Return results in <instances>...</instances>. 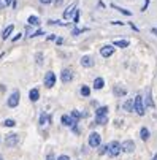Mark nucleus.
Returning <instances> with one entry per match:
<instances>
[{"mask_svg":"<svg viewBox=\"0 0 157 160\" xmlns=\"http://www.w3.org/2000/svg\"><path fill=\"white\" fill-rule=\"evenodd\" d=\"M111 7H113L114 10H117V11H121L122 14H125V16H132V11H128V10H125V8H121V7H116V5L113 3L111 5Z\"/></svg>","mask_w":157,"mask_h":160,"instance_id":"nucleus-23","label":"nucleus"},{"mask_svg":"<svg viewBox=\"0 0 157 160\" xmlns=\"http://www.w3.org/2000/svg\"><path fill=\"white\" fill-rule=\"evenodd\" d=\"M140 136H141V140H143V141H146L148 138H149V130L146 129V127H143V129L140 130Z\"/></svg>","mask_w":157,"mask_h":160,"instance_id":"nucleus-22","label":"nucleus"},{"mask_svg":"<svg viewBox=\"0 0 157 160\" xmlns=\"http://www.w3.org/2000/svg\"><path fill=\"white\" fill-rule=\"evenodd\" d=\"M100 143H102V136H100L97 132H94V133L89 135V146L91 147H98Z\"/></svg>","mask_w":157,"mask_h":160,"instance_id":"nucleus-3","label":"nucleus"},{"mask_svg":"<svg viewBox=\"0 0 157 160\" xmlns=\"http://www.w3.org/2000/svg\"><path fill=\"white\" fill-rule=\"evenodd\" d=\"M113 52H114V48L111 45H106V46H103L102 49H100L102 57H110V56H113Z\"/></svg>","mask_w":157,"mask_h":160,"instance_id":"nucleus-11","label":"nucleus"},{"mask_svg":"<svg viewBox=\"0 0 157 160\" xmlns=\"http://www.w3.org/2000/svg\"><path fill=\"white\" fill-rule=\"evenodd\" d=\"M13 29H14V25L11 24V25H8L7 29L3 30V34H2V38H3V40H7V38H8V37L11 35V32H13Z\"/></svg>","mask_w":157,"mask_h":160,"instance_id":"nucleus-17","label":"nucleus"},{"mask_svg":"<svg viewBox=\"0 0 157 160\" xmlns=\"http://www.w3.org/2000/svg\"><path fill=\"white\" fill-rule=\"evenodd\" d=\"M94 59L91 57V56H83V59H81V65L84 68H91V67H94Z\"/></svg>","mask_w":157,"mask_h":160,"instance_id":"nucleus-12","label":"nucleus"},{"mask_svg":"<svg viewBox=\"0 0 157 160\" xmlns=\"http://www.w3.org/2000/svg\"><path fill=\"white\" fill-rule=\"evenodd\" d=\"M133 111L140 116H144V103H143V97L137 95L133 98Z\"/></svg>","mask_w":157,"mask_h":160,"instance_id":"nucleus-1","label":"nucleus"},{"mask_svg":"<svg viewBox=\"0 0 157 160\" xmlns=\"http://www.w3.org/2000/svg\"><path fill=\"white\" fill-rule=\"evenodd\" d=\"M103 86H105V81H103V78H95V81H94V89H103Z\"/></svg>","mask_w":157,"mask_h":160,"instance_id":"nucleus-13","label":"nucleus"},{"mask_svg":"<svg viewBox=\"0 0 157 160\" xmlns=\"http://www.w3.org/2000/svg\"><path fill=\"white\" fill-rule=\"evenodd\" d=\"M146 106H154V102L151 98V90H148V95H146Z\"/></svg>","mask_w":157,"mask_h":160,"instance_id":"nucleus-27","label":"nucleus"},{"mask_svg":"<svg viewBox=\"0 0 157 160\" xmlns=\"http://www.w3.org/2000/svg\"><path fill=\"white\" fill-rule=\"evenodd\" d=\"M122 151V147H121V143H117V141H111L110 144H108V156L111 157H117L121 154Z\"/></svg>","mask_w":157,"mask_h":160,"instance_id":"nucleus-2","label":"nucleus"},{"mask_svg":"<svg viewBox=\"0 0 157 160\" xmlns=\"http://www.w3.org/2000/svg\"><path fill=\"white\" fill-rule=\"evenodd\" d=\"M95 116H108V106H100L95 111Z\"/></svg>","mask_w":157,"mask_h":160,"instance_id":"nucleus-20","label":"nucleus"},{"mask_svg":"<svg viewBox=\"0 0 157 160\" xmlns=\"http://www.w3.org/2000/svg\"><path fill=\"white\" fill-rule=\"evenodd\" d=\"M124 109H125V111H128V113L133 111V100H132V98H130V100H127V102L124 103Z\"/></svg>","mask_w":157,"mask_h":160,"instance_id":"nucleus-24","label":"nucleus"},{"mask_svg":"<svg viewBox=\"0 0 157 160\" xmlns=\"http://www.w3.org/2000/svg\"><path fill=\"white\" fill-rule=\"evenodd\" d=\"M121 147H122V151H124V152H133V151H135V143H133L132 140H125L121 144Z\"/></svg>","mask_w":157,"mask_h":160,"instance_id":"nucleus-7","label":"nucleus"},{"mask_svg":"<svg viewBox=\"0 0 157 160\" xmlns=\"http://www.w3.org/2000/svg\"><path fill=\"white\" fill-rule=\"evenodd\" d=\"M27 21H29V25H40L41 22H40V18H37V16H29V19H27Z\"/></svg>","mask_w":157,"mask_h":160,"instance_id":"nucleus-16","label":"nucleus"},{"mask_svg":"<svg viewBox=\"0 0 157 160\" xmlns=\"http://www.w3.org/2000/svg\"><path fill=\"white\" fill-rule=\"evenodd\" d=\"M87 30H89V29H87V27H83V29H75L73 32H71V35H75V37H76V35H80V34H83V32H87Z\"/></svg>","mask_w":157,"mask_h":160,"instance_id":"nucleus-28","label":"nucleus"},{"mask_svg":"<svg viewBox=\"0 0 157 160\" xmlns=\"http://www.w3.org/2000/svg\"><path fill=\"white\" fill-rule=\"evenodd\" d=\"M127 90L124 89V87H119V86H114V95L121 97V95H125Z\"/></svg>","mask_w":157,"mask_h":160,"instance_id":"nucleus-21","label":"nucleus"},{"mask_svg":"<svg viewBox=\"0 0 157 160\" xmlns=\"http://www.w3.org/2000/svg\"><path fill=\"white\" fill-rule=\"evenodd\" d=\"M11 2H13V0H5V7H7V5H11Z\"/></svg>","mask_w":157,"mask_h":160,"instance_id":"nucleus-41","label":"nucleus"},{"mask_svg":"<svg viewBox=\"0 0 157 160\" xmlns=\"http://www.w3.org/2000/svg\"><path fill=\"white\" fill-rule=\"evenodd\" d=\"M151 32H152V34H154V35L157 37V29H152V30H151Z\"/></svg>","mask_w":157,"mask_h":160,"instance_id":"nucleus-42","label":"nucleus"},{"mask_svg":"<svg viewBox=\"0 0 157 160\" xmlns=\"http://www.w3.org/2000/svg\"><path fill=\"white\" fill-rule=\"evenodd\" d=\"M57 160H70V157H68V156H60Z\"/></svg>","mask_w":157,"mask_h":160,"instance_id":"nucleus-36","label":"nucleus"},{"mask_svg":"<svg viewBox=\"0 0 157 160\" xmlns=\"http://www.w3.org/2000/svg\"><path fill=\"white\" fill-rule=\"evenodd\" d=\"M0 160H3V157H2V156H0Z\"/></svg>","mask_w":157,"mask_h":160,"instance_id":"nucleus-45","label":"nucleus"},{"mask_svg":"<svg viewBox=\"0 0 157 160\" xmlns=\"http://www.w3.org/2000/svg\"><path fill=\"white\" fill-rule=\"evenodd\" d=\"M51 120H53L51 116H48L46 113H43L41 117H40V124H41V125H46V122H51Z\"/></svg>","mask_w":157,"mask_h":160,"instance_id":"nucleus-19","label":"nucleus"},{"mask_svg":"<svg viewBox=\"0 0 157 160\" xmlns=\"http://www.w3.org/2000/svg\"><path fill=\"white\" fill-rule=\"evenodd\" d=\"M113 24H116V25H124V22H121V21H113Z\"/></svg>","mask_w":157,"mask_h":160,"instance_id":"nucleus-38","label":"nucleus"},{"mask_svg":"<svg viewBox=\"0 0 157 160\" xmlns=\"http://www.w3.org/2000/svg\"><path fill=\"white\" fill-rule=\"evenodd\" d=\"M18 141H19V135H7V146L8 147H13L18 144Z\"/></svg>","mask_w":157,"mask_h":160,"instance_id":"nucleus-10","label":"nucleus"},{"mask_svg":"<svg viewBox=\"0 0 157 160\" xmlns=\"http://www.w3.org/2000/svg\"><path fill=\"white\" fill-rule=\"evenodd\" d=\"M76 10H78V8H76V3H71L70 7H68V8H67L65 11H64V19H70L71 16H75Z\"/></svg>","mask_w":157,"mask_h":160,"instance_id":"nucleus-8","label":"nucleus"},{"mask_svg":"<svg viewBox=\"0 0 157 160\" xmlns=\"http://www.w3.org/2000/svg\"><path fill=\"white\" fill-rule=\"evenodd\" d=\"M70 116H71V117H73V119L76 120V122H78V120H80V119L83 117V116H84V114H81L80 111H76V109H73V111H71V113H70Z\"/></svg>","mask_w":157,"mask_h":160,"instance_id":"nucleus-25","label":"nucleus"},{"mask_svg":"<svg viewBox=\"0 0 157 160\" xmlns=\"http://www.w3.org/2000/svg\"><path fill=\"white\" fill-rule=\"evenodd\" d=\"M130 43H128V40H116L113 43V46H117V48H127Z\"/></svg>","mask_w":157,"mask_h":160,"instance_id":"nucleus-14","label":"nucleus"},{"mask_svg":"<svg viewBox=\"0 0 157 160\" xmlns=\"http://www.w3.org/2000/svg\"><path fill=\"white\" fill-rule=\"evenodd\" d=\"M5 8V3H2V2H0V10H3Z\"/></svg>","mask_w":157,"mask_h":160,"instance_id":"nucleus-43","label":"nucleus"},{"mask_svg":"<svg viewBox=\"0 0 157 160\" xmlns=\"http://www.w3.org/2000/svg\"><path fill=\"white\" fill-rule=\"evenodd\" d=\"M56 84V73L54 71H48L44 75V86L46 87H53Z\"/></svg>","mask_w":157,"mask_h":160,"instance_id":"nucleus-4","label":"nucleus"},{"mask_svg":"<svg viewBox=\"0 0 157 160\" xmlns=\"http://www.w3.org/2000/svg\"><path fill=\"white\" fill-rule=\"evenodd\" d=\"M3 125H5V127H14V125H16V120H14V119H7V120L3 122Z\"/></svg>","mask_w":157,"mask_h":160,"instance_id":"nucleus-29","label":"nucleus"},{"mask_svg":"<svg viewBox=\"0 0 157 160\" xmlns=\"http://www.w3.org/2000/svg\"><path fill=\"white\" fill-rule=\"evenodd\" d=\"M73 21L78 24L80 22V10H76V13H75V16H73Z\"/></svg>","mask_w":157,"mask_h":160,"instance_id":"nucleus-31","label":"nucleus"},{"mask_svg":"<svg viewBox=\"0 0 157 160\" xmlns=\"http://www.w3.org/2000/svg\"><path fill=\"white\" fill-rule=\"evenodd\" d=\"M98 152L100 154H108V146H102V147L98 149Z\"/></svg>","mask_w":157,"mask_h":160,"instance_id":"nucleus-32","label":"nucleus"},{"mask_svg":"<svg viewBox=\"0 0 157 160\" xmlns=\"http://www.w3.org/2000/svg\"><path fill=\"white\" fill-rule=\"evenodd\" d=\"M148 5H149V0H144V5H143L141 11H146V10H148Z\"/></svg>","mask_w":157,"mask_h":160,"instance_id":"nucleus-33","label":"nucleus"},{"mask_svg":"<svg viewBox=\"0 0 157 160\" xmlns=\"http://www.w3.org/2000/svg\"><path fill=\"white\" fill-rule=\"evenodd\" d=\"M56 41H57V45H62V43H64V40H62V38H57V40H56Z\"/></svg>","mask_w":157,"mask_h":160,"instance_id":"nucleus-39","label":"nucleus"},{"mask_svg":"<svg viewBox=\"0 0 157 160\" xmlns=\"http://www.w3.org/2000/svg\"><path fill=\"white\" fill-rule=\"evenodd\" d=\"M40 2H41L43 5H48V3H51V2H53V0H40Z\"/></svg>","mask_w":157,"mask_h":160,"instance_id":"nucleus-37","label":"nucleus"},{"mask_svg":"<svg viewBox=\"0 0 157 160\" xmlns=\"http://www.w3.org/2000/svg\"><path fill=\"white\" fill-rule=\"evenodd\" d=\"M35 59H37V64H38V65L43 64V54H41V52H38L37 56H35Z\"/></svg>","mask_w":157,"mask_h":160,"instance_id":"nucleus-30","label":"nucleus"},{"mask_svg":"<svg viewBox=\"0 0 157 160\" xmlns=\"http://www.w3.org/2000/svg\"><path fill=\"white\" fill-rule=\"evenodd\" d=\"M106 122H108V116H95V124L103 125Z\"/></svg>","mask_w":157,"mask_h":160,"instance_id":"nucleus-15","label":"nucleus"},{"mask_svg":"<svg viewBox=\"0 0 157 160\" xmlns=\"http://www.w3.org/2000/svg\"><path fill=\"white\" fill-rule=\"evenodd\" d=\"M152 160H157V154H155V156H154V157H152Z\"/></svg>","mask_w":157,"mask_h":160,"instance_id":"nucleus-44","label":"nucleus"},{"mask_svg":"<svg viewBox=\"0 0 157 160\" xmlns=\"http://www.w3.org/2000/svg\"><path fill=\"white\" fill-rule=\"evenodd\" d=\"M48 40H49V41H51V40H56V35H49Z\"/></svg>","mask_w":157,"mask_h":160,"instance_id":"nucleus-40","label":"nucleus"},{"mask_svg":"<svg viewBox=\"0 0 157 160\" xmlns=\"http://www.w3.org/2000/svg\"><path fill=\"white\" fill-rule=\"evenodd\" d=\"M40 35H43V30H37L35 34H33L32 37H40Z\"/></svg>","mask_w":157,"mask_h":160,"instance_id":"nucleus-34","label":"nucleus"},{"mask_svg":"<svg viewBox=\"0 0 157 160\" xmlns=\"http://www.w3.org/2000/svg\"><path fill=\"white\" fill-rule=\"evenodd\" d=\"M81 95L83 97H89V95H91V89H89L87 86H83L81 87Z\"/></svg>","mask_w":157,"mask_h":160,"instance_id":"nucleus-26","label":"nucleus"},{"mask_svg":"<svg viewBox=\"0 0 157 160\" xmlns=\"http://www.w3.org/2000/svg\"><path fill=\"white\" fill-rule=\"evenodd\" d=\"M18 105H19V92L14 90V92L10 95V98H8V106H10V108H16Z\"/></svg>","mask_w":157,"mask_h":160,"instance_id":"nucleus-5","label":"nucleus"},{"mask_svg":"<svg viewBox=\"0 0 157 160\" xmlns=\"http://www.w3.org/2000/svg\"><path fill=\"white\" fill-rule=\"evenodd\" d=\"M29 97H30L32 102H37L38 98H40V92H38V89H32L30 93H29Z\"/></svg>","mask_w":157,"mask_h":160,"instance_id":"nucleus-18","label":"nucleus"},{"mask_svg":"<svg viewBox=\"0 0 157 160\" xmlns=\"http://www.w3.org/2000/svg\"><path fill=\"white\" fill-rule=\"evenodd\" d=\"M46 160H56V159H54V154H53V152H51V154H48Z\"/></svg>","mask_w":157,"mask_h":160,"instance_id":"nucleus-35","label":"nucleus"},{"mask_svg":"<svg viewBox=\"0 0 157 160\" xmlns=\"http://www.w3.org/2000/svg\"><path fill=\"white\" fill-rule=\"evenodd\" d=\"M60 79H62V82H70L73 79V71L70 68H64L62 73H60Z\"/></svg>","mask_w":157,"mask_h":160,"instance_id":"nucleus-6","label":"nucleus"},{"mask_svg":"<svg viewBox=\"0 0 157 160\" xmlns=\"http://www.w3.org/2000/svg\"><path fill=\"white\" fill-rule=\"evenodd\" d=\"M60 120H62V124H64L65 127H75V124H78L76 120L71 117V116H68V114H64Z\"/></svg>","mask_w":157,"mask_h":160,"instance_id":"nucleus-9","label":"nucleus"}]
</instances>
